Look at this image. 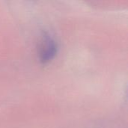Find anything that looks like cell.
I'll return each mask as SVG.
<instances>
[{"label":"cell","instance_id":"6da1fadb","mask_svg":"<svg viewBox=\"0 0 128 128\" xmlns=\"http://www.w3.org/2000/svg\"><path fill=\"white\" fill-rule=\"evenodd\" d=\"M57 46L55 41L50 38H46L40 45V58L43 62L50 61L56 55Z\"/></svg>","mask_w":128,"mask_h":128}]
</instances>
